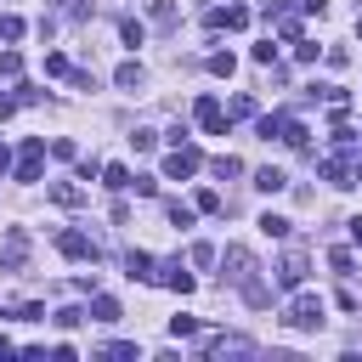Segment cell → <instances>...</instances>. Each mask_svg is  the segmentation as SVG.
Masks as SVG:
<instances>
[{"label":"cell","instance_id":"cell-1","mask_svg":"<svg viewBox=\"0 0 362 362\" xmlns=\"http://www.w3.org/2000/svg\"><path fill=\"white\" fill-rule=\"evenodd\" d=\"M198 164H204V153H198L193 142H175V153L164 159V175H170V181H187V175H193Z\"/></svg>","mask_w":362,"mask_h":362},{"label":"cell","instance_id":"cell-2","mask_svg":"<svg viewBox=\"0 0 362 362\" xmlns=\"http://www.w3.org/2000/svg\"><path fill=\"white\" fill-rule=\"evenodd\" d=\"M289 329H323V300H317V294H294Z\"/></svg>","mask_w":362,"mask_h":362},{"label":"cell","instance_id":"cell-3","mask_svg":"<svg viewBox=\"0 0 362 362\" xmlns=\"http://www.w3.org/2000/svg\"><path fill=\"white\" fill-rule=\"evenodd\" d=\"M153 283H164V289H175V294H193V272H187V266H181V260H164Z\"/></svg>","mask_w":362,"mask_h":362},{"label":"cell","instance_id":"cell-4","mask_svg":"<svg viewBox=\"0 0 362 362\" xmlns=\"http://www.w3.org/2000/svg\"><path fill=\"white\" fill-rule=\"evenodd\" d=\"M23 255H29V233H23V226H12V233H6V249H0V266L17 272V266H23Z\"/></svg>","mask_w":362,"mask_h":362},{"label":"cell","instance_id":"cell-5","mask_svg":"<svg viewBox=\"0 0 362 362\" xmlns=\"http://www.w3.org/2000/svg\"><path fill=\"white\" fill-rule=\"evenodd\" d=\"M57 249H63L68 260H97V244H90L85 233H57Z\"/></svg>","mask_w":362,"mask_h":362},{"label":"cell","instance_id":"cell-6","mask_svg":"<svg viewBox=\"0 0 362 362\" xmlns=\"http://www.w3.org/2000/svg\"><path fill=\"white\" fill-rule=\"evenodd\" d=\"M40 159H45V142H40V136H29V142H23V159H17V181H34V175H40Z\"/></svg>","mask_w":362,"mask_h":362},{"label":"cell","instance_id":"cell-7","mask_svg":"<svg viewBox=\"0 0 362 362\" xmlns=\"http://www.w3.org/2000/svg\"><path fill=\"white\" fill-rule=\"evenodd\" d=\"M193 113H198V125H204L210 136H221V130H226V113H221V102H215V97H198V108H193Z\"/></svg>","mask_w":362,"mask_h":362},{"label":"cell","instance_id":"cell-8","mask_svg":"<svg viewBox=\"0 0 362 362\" xmlns=\"http://www.w3.org/2000/svg\"><path fill=\"white\" fill-rule=\"evenodd\" d=\"M300 278H306V255H300V249H289V255H283V266H278V283H283V289H300Z\"/></svg>","mask_w":362,"mask_h":362},{"label":"cell","instance_id":"cell-9","mask_svg":"<svg viewBox=\"0 0 362 362\" xmlns=\"http://www.w3.org/2000/svg\"><path fill=\"white\" fill-rule=\"evenodd\" d=\"M226 278H233V283H249V272H255V260H249V249H226Z\"/></svg>","mask_w":362,"mask_h":362},{"label":"cell","instance_id":"cell-10","mask_svg":"<svg viewBox=\"0 0 362 362\" xmlns=\"http://www.w3.org/2000/svg\"><path fill=\"white\" fill-rule=\"evenodd\" d=\"M255 187H260V193H283V187H289V175H283L278 164H266V170H255Z\"/></svg>","mask_w":362,"mask_h":362},{"label":"cell","instance_id":"cell-11","mask_svg":"<svg viewBox=\"0 0 362 362\" xmlns=\"http://www.w3.org/2000/svg\"><path fill=\"white\" fill-rule=\"evenodd\" d=\"M125 266H130V278H148V283L159 278V272H153V255H148V249H130V255H125Z\"/></svg>","mask_w":362,"mask_h":362},{"label":"cell","instance_id":"cell-12","mask_svg":"<svg viewBox=\"0 0 362 362\" xmlns=\"http://www.w3.org/2000/svg\"><path fill=\"white\" fill-rule=\"evenodd\" d=\"M52 204H63V210H79V204H85V193L74 187V181H57V187H52Z\"/></svg>","mask_w":362,"mask_h":362},{"label":"cell","instance_id":"cell-13","mask_svg":"<svg viewBox=\"0 0 362 362\" xmlns=\"http://www.w3.org/2000/svg\"><path fill=\"white\" fill-rule=\"evenodd\" d=\"M260 233H266V238H278V244H283V238H289V221H283V215H272V210H266V215H260Z\"/></svg>","mask_w":362,"mask_h":362},{"label":"cell","instance_id":"cell-14","mask_svg":"<svg viewBox=\"0 0 362 362\" xmlns=\"http://www.w3.org/2000/svg\"><path fill=\"white\" fill-rule=\"evenodd\" d=\"M210 170H215V175H221V181H233V175H244V164H238V159H233V153H221V159H215V164H210Z\"/></svg>","mask_w":362,"mask_h":362},{"label":"cell","instance_id":"cell-15","mask_svg":"<svg viewBox=\"0 0 362 362\" xmlns=\"http://www.w3.org/2000/svg\"><path fill=\"white\" fill-rule=\"evenodd\" d=\"M90 311H97V323H119V300H108V294H97Z\"/></svg>","mask_w":362,"mask_h":362},{"label":"cell","instance_id":"cell-16","mask_svg":"<svg viewBox=\"0 0 362 362\" xmlns=\"http://www.w3.org/2000/svg\"><path fill=\"white\" fill-rule=\"evenodd\" d=\"M113 79H119V90H142V68H136V63H125Z\"/></svg>","mask_w":362,"mask_h":362},{"label":"cell","instance_id":"cell-17","mask_svg":"<svg viewBox=\"0 0 362 362\" xmlns=\"http://www.w3.org/2000/svg\"><path fill=\"white\" fill-rule=\"evenodd\" d=\"M102 181H108L113 193H125V187H130V170H125V164H108V170H102Z\"/></svg>","mask_w":362,"mask_h":362},{"label":"cell","instance_id":"cell-18","mask_svg":"<svg viewBox=\"0 0 362 362\" xmlns=\"http://www.w3.org/2000/svg\"><path fill=\"white\" fill-rule=\"evenodd\" d=\"M233 68H238L233 52H215V57H210V74H221V79H233Z\"/></svg>","mask_w":362,"mask_h":362},{"label":"cell","instance_id":"cell-19","mask_svg":"<svg viewBox=\"0 0 362 362\" xmlns=\"http://www.w3.org/2000/svg\"><path fill=\"white\" fill-rule=\"evenodd\" d=\"M119 34H125V45H142V40H148V29L136 23V17H125V23H119Z\"/></svg>","mask_w":362,"mask_h":362},{"label":"cell","instance_id":"cell-20","mask_svg":"<svg viewBox=\"0 0 362 362\" xmlns=\"http://www.w3.org/2000/svg\"><path fill=\"white\" fill-rule=\"evenodd\" d=\"M45 74H52V79H68L74 68H68V57H63V52H52V57H45Z\"/></svg>","mask_w":362,"mask_h":362},{"label":"cell","instance_id":"cell-21","mask_svg":"<svg viewBox=\"0 0 362 362\" xmlns=\"http://www.w3.org/2000/svg\"><path fill=\"white\" fill-rule=\"evenodd\" d=\"M329 266L340 272V278H351V266H356V260H351V249H329Z\"/></svg>","mask_w":362,"mask_h":362},{"label":"cell","instance_id":"cell-22","mask_svg":"<svg viewBox=\"0 0 362 362\" xmlns=\"http://www.w3.org/2000/svg\"><path fill=\"white\" fill-rule=\"evenodd\" d=\"M79 323H85L79 306H63V311H57V329H79Z\"/></svg>","mask_w":362,"mask_h":362},{"label":"cell","instance_id":"cell-23","mask_svg":"<svg viewBox=\"0 0 362 362\" xmlns=\"http://www.w3.org/2000/svg\"><path fill=\"white\" fill-rule=\"evenodd\" d=\"M0 74L17 79V74H23V57H17V52H0Z\"/></svg>","mask_w":362,"mask_h":362},{"label":"cell","instance_id":"cell-24","mask_svg":"<svg viewBox=\"0 0 362 362\" xmlns=\"http://www.w3.org/2000/svg\"><path fill=\"white\" fill-rule=\"evenodd\" d=\"M153 23H159V29L175 23V6H170V0H153Z\"/></svg>","mask_w":362,"mask_h":362},{"label":"cell","instance_id":"cell-25","mask_svg":"<svg viewBox=\"0 0 362 362\" xmlns=\"http://www.w3.org/2000/svg\"><path fill=\"white\" fill-rule=\"evenodd\" d=\"M130 148H136V153H153V148H159V136H153V130H136V136H130Z\"/></svg>","mask_w":362,"mask_h":362},{"label":"cell","instance_id":"cell-26","mask_svg":"<svg viewBox=\"0 0 362 362\" xmlns=\"http://www.w3.org/2000/svg\"><path fill=\"white\" fill-rule=\"evenodd\" d=\"M170 334L187 340V334H198V323H193V317H170Z\"/></svg>","mask_w":362,"mask_h":362},{"label":"cell","instance_id":"cell-27","mask_svg":"<svg viewBox=\"0 0 362 362\" xmlns=\"http://www.w3.org/2000/svg\"><path fill=\"white\" fill-rule=\"evenodd\" d=\"M255 63H260V68H272V63H278V45L260 40V45H255Z\"/></svg>","mask_w":362,"mask_h":362},{"label":"cell","instance_id":"cell-28","mask_svg":"<svg viewBox=\"0 0 362 362\" xmlns=\"http://www.w3.org/2000/svg\"><path fill=\"white\" fill-rule=\"evenodd\" d=\"M0 40H23V17H0Z\"/></svg>","mask_w":362,"mask_h":362},{"label":"cell","instance_id":"cell-29","mask_svg":"<svg viewBox=\"0 0 362 362\" xmlns=\"http://www.w3.org/2000/svg\"><path fill=\"white\" fill-rule=\"evenodd\" d=\"M130 187L142 193V198H153V193H159V181H153V175H130Z\"/></svg>","mask_w":362,"mask_h":362},{"label":"cell","instance_id":"cell-30","mask_svg":"<svg viewBox=\"0 0 362 362\" xmlns=\"http://www.w3.org/2000/svg\"><path fill=\"white\" fill-rule=\"evenodd\" d=\"M278 29H283V40H300V17H294V12H283V17H278Z\"/></svg>","mask_w":362,"mask_h":362},{"label":"cell","instance_id":"cell-31","mask_svg":"<svg viewBox=\"0 0 362 362\" xmlns=\"http://www.w3.org/2000/svg\"><path fill=\"white\" fill-rule=\"evenodd\" d=\"M198 210H204V215H215V210H221V193H215V187H204V193H198Z\"/></svg>","mask_w":362,"mask_h":362},{"label":"cell","instance_id":"cell-32","mask_svg":"<svg viewBox=\"0 0 362 362\" xmlns=\"http://www.w3.org/2000/svg\"><path fill=\"white\" fill-rule=\"evenodd\" d=\"M294 57L300 63H317V40H294Z\"/></svg>","mask_w":362,"mask_h":362},{"label":"cell","instance_id":"cell-33","mask_svg":"<svg viewBox=\"0 0 362 362\" xmlns=\"http://www.w3.org/2000/svg\"><path fill=\"white\" fill-rule=\"evenodd\" d=\"M187 260H193V266H210V260H215V249H210V244H193V255H187Z\"/></svg>","mask_w":362,"mask_h":362},{"label":"cell","instance_id":"cell-34","mask_svg":"<svg viewBox=\"0 0 362 362\" xmlns=\"http://www.w3.org/2000/svg\"><path fill=\"white\" fill-rule=\"evenodd\" d=\"M17 113V97H0V119H12Z\"/></svg>","mask_w":362,"mask_h":362},{"label":"cell","instance_id":"cell-35","mask_svg":"<svg viewBox=\"0 0 362 362\" xmlns=\"http://www.w3.org/2000/svg\"><path fill=\"white\" fill-rule=\"evenodd\" d=\"M351 238H356V249H362V215H356V221H351Z\"/></svg>","mask_w":362,"mask_h":362},{"label":"cell","instance_id":"cell-36","mask_svg":"<svg viewBox=\"0 0 362 362\" xmlns=\"http://www.w3.org/2000/svg\"><path fill=\"white\" fill-rule=\"evenodd\" d=\"M356 181H362V164H356Z\"/></svg>","mask_w":362,"mask_h":362}]
</instances>
